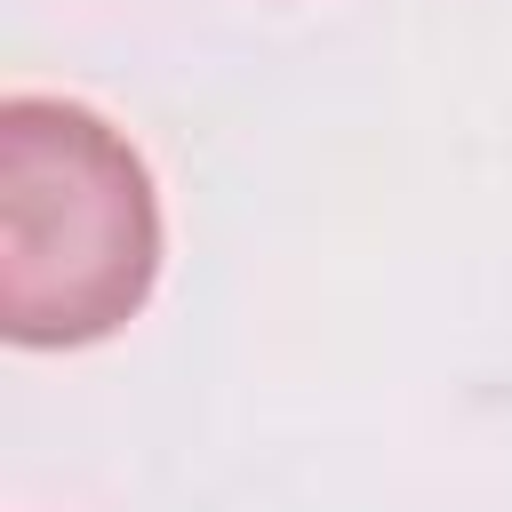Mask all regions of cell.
<instances>
[{"instance_id": "6da1fadb", "label": "cell", "mask_w": 512, "mask_h": 512, "mask_svg": "<svg viewBox=\"0 0 512 512\" xmlns=\"http://www.w3.org/2000/svg\"><path fill=\"white\" fill-rule=\"evenodd\" d=\"M160 280V192L136 144L64 96L0 104V336L104 344Z\"/></svg>"}]
</instances>
